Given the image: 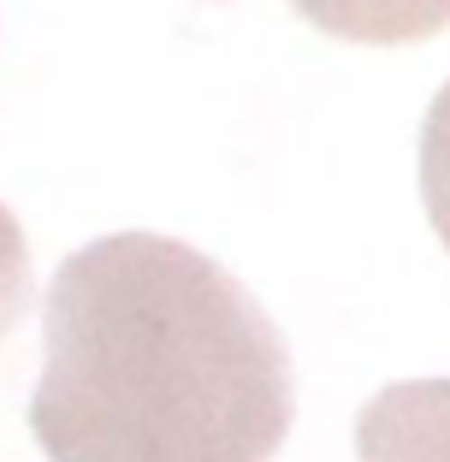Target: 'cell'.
<instances>
[{
    "mask_svg": "<svg viewBox=\"0 0 450 462\" xmlns=\"http://www.w3.org/2000/svg\"><path fill=\"white\" fill-rule=\"evenodd\" d=\"M30 433L48 462H267L290 433V350L232 273L166 231L60 261Z\"/></svg>",
    "mask_w": 450,
    "mask_h": 462,
    "instance_id": "cell-1",
    "label": "cell"
},
{
    "mask_svg": "<svg viewBox=\"0 0 450 462\" xmlns=\"http://www.w3.org/2000/svg\"><path fill=\"white\" fill-rule=\"evenodd\" d=\"M362 462H450V380H397L355 415Z\"/></svg>",
    "mask_w": 450,
    "mask_h": 462,
    "instance_id": "cell-2",
    "label": "cell"
},
{
    "mask_svg": "<svg viewBox=\"0 0 450 462\" xmlns=\"http://www.w3.org/2000/svg\"><path fill=\"white\" fill-rule=\"evenodd\" d=\"M332 36L355 42H415L450 24V0H290Z\"/></svg>",
    "mask_w": 450,
    "mask_h": 462,
    "instance_id": "cell-3",
    "label": "cell"
},
{
    "mask_svg": "<svg viewBox=\"0 0 450 462\" xmlns=\"http://www.w3.org/2000/svg\"><path fill=\"white\" fill-rule=\"evenodd\" d=\"M421 196H427V214H433L438 237L450 244V78L433 96L427 125H421Z\"/></svg>",
    "mask_w": 450,
    "mask_h": 462,
    "instance_id": "cell-4",
    "label": "cell"
},
{
    "mask_svg": "<svg viewBox=\"0 0 450 462\" xmlns=\"http://www.w3.org/2000/svg\"><path fill=\"white\" fill-rule=\"evenodd\" d=\"M30 302V244H24V226L6 202H0V338L13 327Z\"/></svg>",
    "mask_w": 450,
    "mask_h": 462,
    "instance_id": "cell-5",
    "label": "cell"
}]
</instances>
